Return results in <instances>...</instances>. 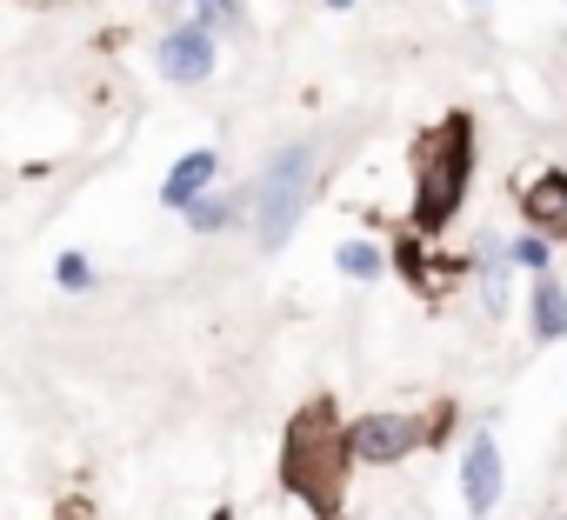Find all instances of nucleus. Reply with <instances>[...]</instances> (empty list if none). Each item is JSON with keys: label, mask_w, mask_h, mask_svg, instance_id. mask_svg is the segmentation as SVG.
Here are the masks:
<instances>
[{"label": "nucleus", "mask_w": 567, "mask_h": 520, "mask_svg": "<svg viewBox=\"0 0 567 520\" xmlns=\"http://www.w3.org/2000/svg\"><path fill=\"white\" fill-rule=\"evenodd\" d=\"M328 8H334V14H348V8H354V0H328Z\"/></svg>", "instance_id": "nucleus-15"}, {"label": "nucleus", "mask_w": 567, "mask_h": 520, "mask_svg": "<svg viewBox=\"0 0 567 520\" xmlns=\"http://www.w3.org/2000/svg\"><path fill=\"white\" fill-rule=\"evenodd\" d=\"M214 61H220V48H214V34H207L200 21H181V28H167V34L154 41V67H161V81H174V87H200V81L214 74Z\"/></svg>", "instance_id": "nucleus-5"}, {"label": "nucleus", "mask_w": 567, "mask_h": 520, "mask_svg": "<svg viewBox=\"0 0 567 520\" xmlns=\"http://www.w3.org/2000/svg\"><path fill=\"white\" fill-rule=\"evenodd\" d=\"M527 327H534V341H567V281L560 274L527 281Z\"/></svg>", "instance_id": "nucleus-9"}, {"label": "nucleus", "mask_w": 567, "mask_h": 520, "mask_svg": "<svg viewBox=\"0 0 567 520\" xmlns=\"http://www.w3.org/2000/svg\"><path fill=\"white\" fill-rule=\"evenodd\" d=\"M280 487H288L315 520H341L348 507V474H354V454H348V420L334 414V401H308L288 434H280V460H274Z\"/></svg>", "instance_id": "nucleus-2"}, {"label": "nucleus", "mask_w": 567, "mask_h": 520, "mask_svg": "<svg viewBox=\"0 0 567 520\" xmlns=\"http://www.w3.org/2000/svg\"><path fill=\"white\" fill-rule=\"evenodd\" d=\"M334 268H341L348 281H381V274H388V247H381V240H341Z\"/></svg>", "instance_id": "nucleus-11"}, {"label": "nucleus", "mask_w": 567, "mask_h": 520, "mask_svg": "<svg viewBox=\"0 0 567 520\" xmlns=\"http://www.w3.org/2000/svg\"><path fill=\"white\" fill-rule=\"evenodd\" d=\"M540 520H567V513H540Z\"/></svg>", "instance_id": "nucleus-16"}, {"label": "nucleus", "mask_w": 567, "mask_h": 520, "mask_svg": "<svg viewBox=\"0 0 567 520\" xmlns=\"http://www.w3.org/2000/svg\"><path fill=\"white\" fill-rule=\"evenodd\" d=\"M408 180H414V200H408L401 233L441 240V227H454V214L467 207V187H474V114L467 107H454L414 134Z\"/></svg>", "instance_id": "nucleus-1"}, {"label": "nucleus", "mask_w": 567, "mask_h": 520, "mask_svg": "<svg viewBox=\"0 0 567 520\" xmlns=\"http://www.w3.org/2000/svg\"><path fill=\"white\" fill-rule=\"evenodd\" d=\"M447 420H454L447 401L434 414H394V407H381V414L348 420V454H354V467H394V460H408L421 447H441Z\"/></svg>", "instance_id": "nucleus-4"}, {"label": "nucleus", "mask_w": 567, "mask_h": 520, "mask_svg": "<svg viewBox=\"0 0 567 520\" xmlns=\"http://www.w3.org/2000/svg\"><path fill=\"white\" fill-rule=\"evenodd\" d=\"M501 493H507L501 440H494V434H474V440H467V454H461V507H467L474 520H487V513L501 507Z\"/></svg>", "instance_id": "nucleus-7"}, {"label": "nucleus", "mask_w": 567, "mask_h": 520, "mask_svg": "<svg viewBox=\"0 0 567 520\" xmlns=\"http://www.w3.org/2000/svg\"><path fill=\"white\" fill-rule=\"evenodd\" d=\"M514 200H520V220L527 233H540L547 247L567 240V167H534L514 180Z\"/></svg>", "instance_id": "nucleus-6"}, {"label": "nucleus", "mask_w": 567, "mask_h": 520, "mask_svg": "<svg viewBox=\"0 0 567 520\" xmlns=\"http://www.w3.org/2000/svg\"><path fill=\"white\" fill-rule=\"evenodd\" d=\"M200 8V28L214 34V28H227V34H240L247 28V0H194Z\"/></svg>", "instance_id": "nucleus-13"}, {"label": "nucleus", "mask_w": 567, "mask_h": 520, "mask_svg": "<svg viewBox=\"0 0 567 520\" xmlns=\"http://www.w3.org/2000/svg\"><path fill=\"white\" fill-rule=\"evenodd\" d=\"M315 194H321V147L315 141L274 147V160L254 180V240H260V253H280L295 240V227L315 207Z\"/></svg>", "instance_id": "nucleus-3"}, {"label": "nucleus", "mask_w": 567, "mask_h": 520, "mask_svg": "<svg viewBox=\"0 0 567 520\" xmlns=\"http://www.w3.org/2000/svg\"><path fill=\"white\" fill-rule=\"evenodd\" d=\"M54 281H61L68 294H87V288H94V268H87V253H61V260H54Z\"/></svg>", "instance_id": "nucleus-14"}, {"label": "nucleus", "mask_w": 567, "mask_h": 520, "mask_svg": "<svg viewBox=\"0 0 567 520\" xmlns=\"http://www.w3.org/2000/svg\"><path fill=\"white\" fill-rule=\"evenodd\" d=\"M507 260H514V268H527V274H554V268H547L554 247H547L540 233H514V240H507Z\"/></svg>", "instance_id": "nucleus-12"}, {"label": "nucleus", "mask_w": 567, "mask_h": 520, "mask_svg": "<svg viewBox=\"0 0 567 520\" xmlns=\"http://www.w3.org/2000/svg\"><path fill=\"white\" fill-rule=\"evenodd\" d=\"M214 180H220V154H214V147H194V154H181L174 174L161 180V207H194L200 194H214Z\"/></svg>", "instance_id": "nucleus-8"}, {"label": "nucleus", "mask_w": 567, "mask_h": 520, "mask_svg": "<svg viewBox=\"0 0 567 520\" xmlns=\"http://www.w3.org/2000/svg\"><path fill=\"white\" fill-rule=\"evenodd\" d=\"M240 200H247L240 187H220V194H200V200H194V207H181V214H187V227H194V233H220V227H234Z\"/></svg>", "instance_id": "nucleus-10"}]
</instances>
